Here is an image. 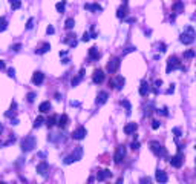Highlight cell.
Instances as JSON below:
<instances>
[{
    "label": "cell",
    "instance_id": "6da1fadb",
    "mask_svg": "<svg viewBox=\"0 0 196 184\" xmlns=\"http://www.w3.org/2000/svg\"><path fill=\"white\" fill-rule=\"evenodd\" d=\"M149 146H150V150H152V152H153L156 157L169 158V152H167V149L161 146L158 141H150V143H149Z\"/></svg>",
    "mask_w": 196,
    "mask_h": 184
},
{
    "label": "cell",
    "instance_id": "7a4b0ae2",
    "mask_svg": "<svg viewBox=\"0 0 196 184\" xmlns=\"http://www.w3.org/2000/svg\"><path fill=\"white\" fill-rule=\"evenodd\" d=\"M37 144V140L36 137H32V135H28V137H25L23 140H22V150L23 152H29V150H32Z\"/></svg>",
    "mask_w": 196,
    "mask_h": 184
},
{
    "label": "cell",
    "instance_id": "3957f363",
    "mask_svg": "<svg viewBox=\"0 0 196 184\" xmlns=\"http://www.w3.org/2000/svg\"><path fill=\"white\" fill-rule=\"evenodd\" d=\"M81 157H83V149H81V146H77L71 155H68L65 158V164H71L74 161H78V160H81Z\"/></svg>",
    "mask_w": 196,
    "mask_h": 184
},
{
    "label": "cell",
    "instance_id": "277c9868",
    "mask_svg": "<svg viewBox=\"0 0 196 184\" xmlns=\"http://www.w3.org/2000/svg\"><path fill=\"white\" fill-rule=\"evenodd\" d=\"M181 68V61H179V58L176 55H172V57H169V60H167V68H165V72L170 74L173 72L175 69H179Z\"/></svg>",
    "mask_w": 196,
    "mask_h": 184
},
{
    "label": "cell",
    "instance_id": "5b68a950",
    "mask_svg": "<svg viewBox=\"0 0 196 184\" xmlns=\"http://www.w3.org/2000/svg\"><path fill=\"white\" fill-rule=\"evenodd\" d=\"M120 58L118 57H112L110 60H109V63H107V66H106V69H107V72H110V74H113V72H117L118 71V68H120Z\"/></svg>",
    "mask_w": 196,
    "mask_h": 184
},
{
    "label": "cell",
    "instance_id": "8992f818",
    "mask_svg": "<svg viewBox=\"0 0 196 184\" xmlns=\"http://www.w3.org/2000/svg\"><path fill=\"white\" fill-rule=\"evenodd\" d=\"M124 158H126V147L118 146L117 150H115V155H113V161H115L117 164H120V163L124 161Z\"/></svg>",
    "mask_w": 196,
    "mask_h": 184
},
{
    "label": "cell",
    "instance_id": "52a82bcc",
    "mask_svg": "<svg viewBox=\"0 0 196 184\" xmlns=\"http://www.w3.org/2000/svg\"><path fill=\"white\" fill-rule=\"evenodd\" d=\"M170 164L173 166L175 169H179L181 166L184 164V155H182L181 152H178L175 157H172V158H170Z\"/></svg>",
    "mask_w": 196,
    "mask_h": 184
},
{
    "label": "cell",
    "instance_id": "ba28073f",
    "mask_svg": "<svg viewBox=\"0 0 196 184\" xmlns=\"http://www.w3.org/2000/svg\"><path fill=\"white\" fill-rule=\"evenodd\" d=\"M104 77H106V74L103 72L101 69H95L93 74H92V81H93L95 85H100V83L104 81Z\"/></svg>",
    "mask_w": 196,
    "mask_h": 184
},
{
    "label": "cell",
    "instance_id": "9c48e42d",
    "mask_svg": "<svg viewBox=\"0 0 196 184\" xmlns=\"http://www.w3.org/2000/svg\"><path fill=\"white\" fill-rule=\"evenodd\" d=\"M124 77L123 75H117L112 81H110V86L112 88H115V89H123V86H124Z\"/></svg>",
    "mask_w": 196,
    "mask_h": 184
},
{
    "label": "cell",
    "instance_id": "30bf717a",
    "mask_svg": "<svg viewBox=\"0 0 196 184\" xmlns=\"http://www.w3.org/2000/svg\"><path fill=\"white\" fill-rule=\"evenodd\" d=\"M86 133H88L86 129L83 128V126H78V128L72 132V138H74V140H83V138L86 137Z\"/></svg>",
    "mask_w": 196,
    "mask_h": 184
},
{
    "label": "cell",
    "instance_id": "8fae6325",
    "mask_svg": "<svg viewBox=\"0 0 196 184\" xmlns=\"http://www.w3.org/2000/svg\"><path fill=\"white\" fill-rule=\"evenodd\" d=\"M155 180H156V183L165 184L167 183V180H169L167 172H164V170H156V172H155Z\"/></svg>",
    "mask_w": 196,
    "mask_h": 184
},
{
    "label": "cell",
    "instance_id": "7c38bea8",
    "mask_svg": "<svg viewBox=\"0 0 196 184\" xmlns=\"http://www.w3.org/2000/svg\"><path fill=\"white\" fill-rule=\"evenodd\" d=\"M179 41H181L182 45H192V43L195 41V37L190 36V34H187V32H182L181 37H179Z\"/></svg>",
    "mask_w": 196,
    "mask_h": 184
},
{
    "label": "cell",
    "instance_id": "4fadbf2b",
    "mask_svg": "<svg viewBox=\"0 0 196 184\" xmlns=\"http://www.w3.org/2000/svg\"><path fill=\"white\" fill-rule=\"evenodd\" d=\"M110 177H112V172H110V170H107V169L98 170V173H97V180H98V181H104V180L110 178Z\"/></svg>",
    "mask_w": 196,
    "mask_h": 184
},
{
    "label": "cell",
    "instance_id": "5bb4252c",
    "mask_svg": "<svg viewBox=\"0 0 196 184\" xmlns=\"http://www.w3.org/2000/svg\"><path fill=\"white\" fill-rule=\"evenodd\" d=\"M43 80H45V74H43V72L37 71V72L32 74V83H34V85L40 86V85L43 83Z\"/></svg>",
    "mask_w": 196,
    "mask_h": 184
},
{
    "label": "cell",
    "instance_id": "9a60e30c",
    "mask_svg": "<svg viewBox=\"0 0 196 184\" xmlns=\"http://www.w3.org/2000/svg\"><path fill=\"white\" fill-rule=\"evenodd\" d=\"M107 98H109V94L106 91H100L98 92V95H97V104H104L107 101Z\"/></svg>",
    "mask_w": 196,
    "mask_h": 184
},
{
    "label": "cell",
    "instance_id": "2e32d148",
    "mask_svg": "<svg viewBox=\"0 0 196 184\" xmlns=\"http://www.w3.org/2000/svg\"><path fill=\"white\" fill-rule=\"evenodd\" d=\"M48 170H49V164H48L46 161H41L40 164L37 166V173H38V175H46Z\"/></svg>",
    "mask_w": 196,
    "mask_h": 184
},
{
    "label": "cell",
    "instance_id": "e0dca14e",
    "mask_svg": "<svg viewBox=\"0 0 196 184\" xmlns=\"http://www.w3.org/2000/svg\"><path fill=\"white\" fill-rule=\"evenodd\" d=\"M68 123H69V117L66 115V114H63V115H60V118H58V121H57V124H58V128L65 129L68 126Z\"/></svg>",
    "mask_w": 196,
    "mask_h": 184
},
{
    "label": "cell",
    "instance_id": "ac0fdd59",
    "mask_svg": "<svg viewBox=\"0 0 196 184\" xmlns=\"http://www.w3.org/2000/svg\"><path fill=\"white\" fill-rule=\"evenodd\" d=\"M136 129H138V124H136V123H129V124H126V126H124V133H126V135L135 133V132H136Z\"/></svg>",
    "mask_w": 196,
    "mask_h": 184
},
{
    "label": "cell",
    "instance_id": "d6986e66",
    "mask_svg": "<svg viewBox=\"0 0 196 184\" xmlns=\"http://www.w3.org/2000/svg\"><path fill=\"white\" fill-rule=\"evenodd\" d=\"M127 16V3H123L118 9H117V17L118 18H124Z\"/></svg>",
    "mask_w": 196,
    "mask_h": 184
},
{
    "label": "cell",
    "instance_id": "ffe728a7",
    "mask_svg": "<svg viewBox=\"0 0 196 184\" xmlns=\"http://www.w3.org/2000/svg\"><path fill=\"white\" fill-rule=\"evenodd\" d=\"M16 109H17V103H16V101H12L11 108H9V110L5 114V117H6V118H14V117H16V114H17V110H16Z\"/></svg>",
    "mask_w": 196,
    "mask_h": 184
},
{
    "label": "cell",
    "instance_id": "44dd1931",
    "mask_svg": "<svg viewBox=\"0 0 196 184\" xmlns=\"http://www.w3.org/2000/svg\"><path fill=\"white\" fill-rule=\"evenodd\" d=\"M49 49H51V45H49V43H41V45L36 49V54L41 55V54H45V52H48Z\"/></svg>",
    "mask_w": 196,
    "mask_h": 184
},
{
    "label": "cell",
    "instance_id": "7402d4cb",
    "mask_svg": "<svg viewBox=\"0 0 196 184\" xmlns=\"http://www.w3.org/2000/svg\"><path fill=\"white\" fill-rule=\"evenodd\" d=\"M51 109H52V106H51V103H49V101H43V103L38 106V110H40L41 114H48Z\"/></svg>",
    "mask_w": 196,
    "mask_h": 184
},
{
    "label": "cell",
    "instance_id": "603a6c76",
    "mask_svg": "<svg viewBox=\"0 0 196 184\" xmlns=\"http://www.w3.org/2000/svg\"><path fill=\"white\" fill-rule=\"evenodd\" d=\"M149 91H150L149 83H147V81H143V83H141V86H140V95H141V97H146V95L149 94Z\"/></svg>",
    "mask_w": 196,
    "mask_h": 184
},
{
    "label": "cell",
    "instance_id": "cb8c5ba5",
    "mask_svg": "<svg viewBox=\"0 0 196 184\" xmlns=\"http://www.w3.org/2000/svg\"><path fill=\"white\" fill-rule=\"evenodd\" d=\"M89 57L92 58V60H98L100 57H101V54H100V51H98V48H90L89 49Z\"/></svg>",
    "mask_w": 196,
    "mask_h": 184
},
{
    "label": "cell",
    "instance_id": "d4e9b609",
    "mask_svg": "<svg viewBox=\"0 0 196 184\" xmlns=\"http://www.w3.org/2000/svg\"><path fill=\"white\" fill-rule=\"evenodd\" d=\"M84 9H89V11H103V8L98 3H86Z\"/></svg>",
    "mask_w": 196,
    "mask_h": 184
},
{
    "label": "cell",
    "instance_id": "484cf974",
    "mask_svg": "<svg viewBox=\"0 0 196 184\" xmlns=\"http://www.w3.org/2000/svg\"><path fill=\"white\" fill-rule=\"evenodd\" d=\"M184 11V3L179 0V2H175L173 3V12L175 14H179V12H182Z\"/></svg>",
    "mask_w": 196,
    "mask_h": 184
},
{
    "label": "cell",
    "instance_id": "4316f807",
    "mask_svg": "<svg viewBox=\"0 0 196 184\" xmlns=\"http://www.w3.org/2000/svg\"><path fill=\"white\" fill-rule=\"evenodd\" d=\"M63 41H65V43H68V45H69V46H72V48H74V46H77V40H75V36H74V34L66 36V38H65Z\"/></svg>",
    "mask_w": 196,
    "mask_h": 184
},
{
    "label": "cell",
    "instance_id": "83f0119b",
    "mask_svg": "<svg viewBox=\"0 0 196 184\" xmlns=\"http://www.w3.org/2000/svg\"><path fill=\"white\" fill-rule=\"evenodd\" d=\"M83 77H84V69H81L75 78H72V86H77V85H78V83L83 80Z\"/></svg>",
    "mask_w": 196,
    "mask_h": 184
},
{
    "label": "cell",
    "instance_id": "f1b7e54d",
    "mask_svg": "<svg viewBox=\"0 0 196 184\" xmlns=\"http://www.w3.org/2000/svg\"><path fill=\"white\" fill-rule=\"evenodd\" d=\"M57 121H58V120H57V115H51V117L46 120V124H48V128H52L54 124H57Z\"/></svg>",
    "mask_w": 196,
    "mask_h": 184
},
{
    "label": "cell",
    "instance_id": "f546056e",
    "mask_svg": "<svg viewBox=\"0 0 196 184\" xmlns=\"http://www.w3.org/2000/svg\"><path fill=\"white\" fill-rule=\"evenodd\" d=\"M55 8H57V11H58V12H65V8H66V0L58 2V3L55 5Z\"/></svg>",
    "mask_w": 196,
    "mask_h": 184
},
{
    "label": "cell",
    "instance_id": "4dcf8cb0",
    "mask_svg": "<svg viewBox=\"0 0 196 184\" xmlns=\"http://www.w3.org/2000/svg\"><path fill=\"white\" fill-rule=\"evenodd\" d=\"M74 26H75V20H74V18H68L66 23H65V28H66V29H72Z\"/></svg>",
    "mask_w": 196,
    "mask_h": 184
},
{
    "label": "cell",
    "instance_id": "1f68e13d",
    "mask_svg": "<svg viewBox=\"0 0 196 184\" xmlns=\"http://www.w3.org/2000/svg\"><path fill=\"white\" fill-rule=\"evenodd\" d=\"M9 3H11L12 9H18V8L22 6V2H20V0H9Z\"/></svg>",
    "mask_w": 196,
    "mask_h": 184
},
{
    "label": "cell",
    "instance_id": "d6a6232c",
    "mask_svg": "<svg viewBox=\"0 0 196 184\" xmlns=\"http://www.w3.org/2000/svg\"><path fill=\"white\" fill-rule=\"evenodd\" d=\"M43 123H45V118H43V117H38V118H36V121H34V128H40Z\"/></svg>",
    "mask_w": 196,
    "mask_h": 184
},
{
    "label": "cell",
    "instance_id": "836d02e7",
    "mask_svg": "<svg viewBox=\"0 0 196 184\" xmlns=\"http://www.w3.org/2000/svg\"><path fill=\"white\" fill-rule=\"evenodd\" d=\"M121 106H124L126 110H127V114H130V109H132V106H130V103H129L127 100H121Z\"/></svg>",
    "mask_w": 196,
    "mask_h": 184
},
{
    "label": "cell",
    "instance_id": "e575fe53",
    "mask_svg": "<svg viewBox=\"0 0 196 184\" xmlns=\"http://www.w3.org/2000/svg\"><path fill=\"white\" fill-rule=\"evenodd\" d=\"M182 55H184V58H193V57H195V51L189 49V51H185Z\"/></svg>",
    "mask_w": 196,
    "mask_h": 184
},
{
    "label": "cell",
    "instance_id": "d590c367",
    "mask_svg": "<svg viewBox=\"0 0 196 184\" xmlns=\"http://www.w3.org/2000/svg\"><path fill=\"white\" fill-rule=\"evenodd\" d=\"M6 20H5V17H0V31H5L6 29Z\"/></svg>",
    "mask_w": 196,
    "mask_h": 184
},
{
    "label": "cell",
    "instance_id": "8d00e7d4",
    "mask_svg": "<svg viewBox=\"0 0 196 184\" xmlns=\"http://www.w3.org/2000/svg\"><path fill=\"white\" fill-rule=\"evenodd\" d=\"M26 100H28L29 103H32V101L36 100V92H29V94L26 95Z\"/></svg>",
    "mask_w": 196,
    "mask_h": 184
},
{
    "label": "cell",
    "instance_id": "74e56055",
    "mask_svg": "<svg viewBox=\"0 0 196 184\" xmlns=\"http://www.w3.org/2000/svg\"><path fill=\"white\" fill-rule=\"evenodd\" d=\"M184 32H187V34H190V36H193V37L196 36L195 29H193V28H192V26H187V28H185V31H184Z\"/></svg>",
    "mask_w": 196,
    "mask_h": 184
},
{
    "label": "cell",
    "instance_id": "f35d334b",
    "mask_svg": "<svg viewBox=\"0 0 196 184\" xmlns=\"http://www.w3.org/2000/svg\"><path fill=\"white\" fill-rule=\"evenodd\" d=\"M11 49H12L14 52H18V51L22 49V45H20V43H16V45H12V48H11Z\"/></svg>",
    "mask_w": 196,
    "mask_h": 184
},
{
    "label": "cell",
    "instance_id": "ab89813d",
    "mask_svg": "<svg viewBox=\"0 0 196 184\" xmlns=\"http://www.w3.org/2000/svg\"><path fill=\"white\" fill-rule=\"evenodd\" d=\"M173 133H175V137L178 138V137H181V133H182V130L179 128H173Z\"/></svg>",
    "mask_w": 196,
    "mask_h": 184
},
{
    "label": "cell",
    "instance_id": "60d3db41",
    "mask_svg": "<svg viewBox=\"0 0 196 184\" xmlns=\"http://www.w3.org/2000/svg\"><path fill=\"white\" fill-rule=\"evenodd\" d=\"M32 26H34V18H29L28 23H26V29H31Z\"/></svg>",
    "mask_w": 196,
    "mask_h": 184
},
{
    "label": "cell",
    "instance_id": "b9f144b4",
    "mask_svg": "<svg viewBox=\"0 0 196 184\" xmlns=\"http://www.w3.org/2000/svg\"><path fill=\"white\" fill-rule=\"evenodd\" d=\"M141 184H152V180L149 177H144V178H141Z\"/></svg>",
    "mask_w": 196,
    "mask_h": 184
},
{
    "label": "cell",
    "instance_id": "7bdbcfd3",
    "mask_svg": "<svg viewBox=\"0 0 196 184\" xmlns=\"http://www.w3.org/2000/svg\"><path fill=\"white\" fill-rule=\"evenodd\" d=\"M160 126H161V123L158 120H153V121H152V129H158Z\"/></svg>",
    "mask_w": 196,
    "mask_h": 184
},
{
    "label": "cell",
    "instance_id": "ee69618b",
    "mask_svg": "<svg viewBox=\"0 0 196 184\" xmlns=\"http://www.w3.org/2000/svg\"><path fill=\"white\" fill-rule=\"evenodd\" d=\"M130 147H132V150H138V149H140V143H138V141H133V143L130 144Z\"/></svg>",
    "mask_w": 196,
    "mask_h": 184
},
{
    "label": "cell",
    "instance_id": "f6af8a7d",
    "mask_svg": "<svg viewBox=\"0 0 196 184\" xmlns=\"http://www.w3.org/2000/svg\"><path fill=\"white\" fill-rule=\"evenodd\" d=\"M89 38H90V34H89V32H84V34H83V38H81V40H83V41H88Z\"/></svg>",
    "mask_w": 196,
    "mask_h": 184
},
{
    "label": "cell",
    "instance_id": "bcb514c9",
    "mask_svg": "<svg viewBox=\"0 0 196 184\" xmlns=\"http://www.w3.org/2000/svg\"><path fill=\"white\" fill-rule=\"evenodd\" d=\"M158 112H160L161 115H169V110H167V108H162V109L158 110Z\"/></svg>",
    "mask_w": 196,
    "mask_h": 184
},
{
    "label": "cell",
    "instance_id": "7dc6e473",
    "mask_svg": "<svg viewBox=\"0 0 196 184\" xmlns=\"http://www.w3.org/2000/svg\"><path fill=\"white\" fill-rule=\"evenodd\" d=\"M46 32H48V34H54V32H55V29H54V26H48V29H46Z\"/></svg>",
    "mask_w": 196,
    "mask_h": 184
},
{
    "label": "cell",
    "instance_id": "c3c4849f",
    "mask_svg": "<svg viewBox=\"0 0 196 184\" xmlns=\"http://www.w3.org/2000/svg\"><path fill=\"white\" fill-rule=\"evenodd\" d=\"M173 92H175V85H170V88H169L167 94H173Z\"/></svg>",
    "mask_w": 196,
    "mask_h": 184
},
{
    "label": "cell",
    "instance_id": "681fc988",
    "mask_svg": "<svg viewBox=\"0 0 196 184\" xmlns=\"http://www.w3.org/2000/svg\"><path fill=\"white\" fill-rule=\"evenodd\" d=\"M132 51H135V48H133V46H129V48H126L124 54H127V52H132Z\"/></svg>",
    "mask_w": 196,
    "mask_h": 184
},
{
    "label": "cell",
    "instance_id": "f907efd6",
    "mask_svg": "<svg viewBox=\"0 0 196 184\" xmlns=\"http://www.w3.org/2000/svg\"><path fill=\"white\" fill-rule=\"evenodd\" d=\"M161 85H162V80H156V81H155V88H156V89L160 88Z\"/></svg>",
    "mask_w": 196,
    "mask_h": 184
},
{
    "label": "cell",
    "instance_id": "816d5d0a",
    "mask_svg": "<svg viewBox=\"0 0 196 184\" xmlns=\"http://www.w3.org/2000/svg\"><path fill=\"white\" fill-rule=\"evenodd\" d=\"M14 74H16V71H14L12 68H11V69H8V75H9V77H14Z\"/></svg>",
    "mask_w": 196,
    "mask_h": 184
},
{
    "label": "cell",
    "instance_id": "f5cc1de1",
    "mask_svg": "<svg viewBox=\"0 0 196 184\" xmlns=\"http://www.w3.org/2000/svg\"><path fill=\"white\" fill-rule=\"evenodd\" d=\"M160 51H161V52H164V51H165V45H164V43H161V45H160Z\"/></svg>",
    "mask_w": 196,
    "mask_h": 184
},
{
    "label": "cell",
    "instance_id": "db71d44e",
    "mask_svg": "<svg viewBox=\"0 0 196 184\" xmlns=\"http://www.w3.org/2000/svg\"><path fill=\"white\" fill-rule=\"evenodd\" d=\"M2 69H5V61L0 60V71H2Z\"/></svg>",
    "mask_w": 196,
    "mask_h": 184
},
{
    "label": "cell",
    "instance_id": "11a10c76",
    "mask_svg": "<svg viewBox=\"0 0 196 184\" xmlns=\"http://www.w3.org/2000/svg\"><path fill=\"white\" fill-rule=\"evenodd\" d=\"M117 184H123V178H120V180L117 181Z\"/></svg>",
    "mask_w": 196,
    "mask_h": 184
},
{
    "label": "cell",
    "instance_id": "9f6ffc18",
    "mask_svg": "<svg viewBox=\"0 0 196 184\" xmlns=\"http://www.w3.org/2000/svg\"><path fill=\"white\" fill-rule=\"evenodd\" d=\"M2 130H3V126H2V124H0V133H2Z\"/></svg>",
    "mask_w": 196,
    "mask_h": 184
},
{
    "label": "cell",
    "instance_id": "6f0895ef",
    "mask_svg": "<svg viewBox=\"0 0 196 184\" xmlns=\"http://www.w3.org/2000/svg\"><path fill=\"white\" fill-rule=\"evenodd\" d=\"M0 184H6V183H0Z\"/></svg>",
    "mask_w": 196,
    "mask_h": 184
},
{
    "label": "cell",
    "instance_id": "680465c9",
    "mask_svg": "<svg viewBox=\"0 0 196 184\" xmlns=\"http://www.w3.org/2000/svg\"><path fill=\"white\" fill-rule=\"evenodd\" d=\"M195 163H196V160H195Z\"/></svg>",
    "mask_w": 196,
    "mask_h": 184
},
{
    "label": "cell",
    "instance_id": "91938a15",
    "mask_svg": "<svg viewBox=\"0 0 196 184\" xmlns=\"http://www.w3.org/2000/svg\"><path fill=\"white\" fill-rule=\"evenodd\" d=\"M195 149H196V146H195Z\"/></svg>",
    "mask_w": 196,
    "mask_h": 184
}]
</instances>
